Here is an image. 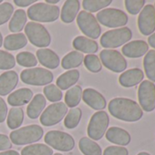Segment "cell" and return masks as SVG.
<instances>
[{"instance_id": "6da1fadb", "label": "cell", "mask_w": 155, "mask_h": 155, "mask_svg": "<svg viewBox=\"0 0 155 155\" xmlns=\"http://www.w3.org/2000/svg\"><path fill=\"white\" fill-rule=\"evenodd\" d=\"M109 111L116 119L135 122L141 119L143 112L140 106L134 101L127 98H115L109 103Z\"/></svg>"}, {"instance_id": "7a4b0ae2", "label": "cell", "mask_w": 155, "mask_h": 155, "mask_svg": "<svg viewBox=\"0 0 155 155\" xmlns=\"http://www.w3.org/2000/svg\"><path fill=\"white\" fill-rule=\"evenodd\" d=\"M44 134L43 129L36 124L17 129L10 133L9 139L16 145H27L38 141Z\"/></svg>"}, {"instance_id": "3957f363", "label": "cell", "mask_w": 155, "mask_h": 155, "mask_svg": "<svg viewBox=\"0 0 155 155\" xmlns=\"http://www.w3.org/2000/svg\"><path fill=\"white\" fill-rule=\"evenodd\" d=\"M59 8L46 3H37L28 9V16L33 21L49 23L56 21L59 17Z\"/></svg>"}, {"instance_id": "277c9868", "label": "cell", "mask_w": 155, "mask_h": 155, "mask_svg": "<svg viewBox=\"0 0 155 155\" xmlns=\"http://www.w3.org/2000/svg\"><path fill=\"white\" fill-rule=\"evenodd\" d=\"M131 38V30L127 27H123L105 32L101 38V44L105 48H116L127 44Z\"/></svg>"}, {"instance_id": "5b68a950", "label": "cell", "mask_w": 155, "mask_h": 155, "mask_svg": "<svg viewBox=\"0 0 155 155\" xmlns=\"http://www.w3.org/2000/svg\"><path fill=\"white\" fill-rule=\"evenodd\" d=\"M21 81L28 85L33 86H45L53 81L54 76L50 70L43 68H28L21 72Z\"/></svg>"}, {"instance_id": "8992f818", "label": "cell", "mask_w": 155, "mask_h": 155, "mask_svg": "<svg viewBox=\"0 0 155 155\" xmlns=\"http://www.w3.org/2000/svg\"><path fill=\"white\" fill-rule=\"evenodd\" d=\"M25 33L30 43L38 48H47L51 43V37L41 24L29 22L25 27Z\"/></svg>"}, {"instance_id": "52a82bcc", "label": "cell", "mask_w": 155, "mask_h": 155, "mask_svg": "<svg viewBox=\"0 0 155 155\" xmlns=\"http://www.w3.org/2000/svg\"><path fill=\"white\" fill-rule=\"evenodd\" d=\"M128 16L122 10L117 8H106L98 12L97 20L107 28L124 27L128 23Z\"/></svg>"}, {"instance_id": "ba28073f", "label": "cell", "mask_w": 155, "mask_h": 155, "mask_svg": "<svg viewBox=\"0 0 155 155\" xmlns=\"http://www.w3.org/2000/svg\"><path fill=\"white\" fill-rule=\"evenodd\" d=\"M45 142L55 150L61 151H70L75 147L73 137L64 131L50 130L45 135Z\"/></svg>"}, {"instance_id": "9c48e42d", "label": "cell", "mask_w": 155, "mask_h": 155, "mask_svg": "<svg viewBox=\"0 0 155 155\" xmlns=\"http://www.w3.org/2000/svg\"><path fill=\"white\" fill-rule=\"evenodd\" d=\"M77 24L83 34L92 39H97L101 34V28L96 18L89 12L81 11L77 17Z\"/></svg>"}, {"instance_id": "30bf717a", "label": "cell", "mask_w": 155, "mask_h": 155, "mask_svg": "<svg viewBox=\"0 0 155 155\" xmlns=\"http://www.w3.org/2000/svg\"><path fill=\"white\" fill-rule=\"evenodd\" d=\"M110 123V118L107 112L100 110L94 113L88 126V135L94 140H101L105 134Z\"/></svg>"}, {"instance_id": "8fae6325", "label": "cell", "mask_w": 155, "mask_h": 155, "mask_svg": "<svg viewBox=\"0 0 155 155\" xmlns=\"http://www.w3.org/2000/svg\"><path fill=\"white\" fill-rule=\"evenodd\" d=\"M68 107L64 102H56L45 109L40 115V123L44 126L50 127L60 122L67 115Z\"/></svg>"}, {"instance_id": "7c38bea8", "label": "cell", "mask_w": 155, "mask_h": 155, "mask_svg": "<svg viewBox=\"0 0 155 155\" xmlns=\"http://www.w3.org/2000/svg\"><path fill=\"white\" fill-rule=\"evenodd\" d=\"M101 62L108 69L120 73L126 69L127 61L120 52L115 49H103L100 53Z\"/></svg>"}, {"instance_id": "4fadbf2b", "label": "cell", "mask_w": 155, "mask_h": 155, "mask_svg": "<svg viewBox=\"0 0 155 155\" xmlns=\"http://www.w3.org/2000/svg\"><path fill=\"white\" fill-rule=\"evenodd\" d=\"M138 99L143 110L152 111L155 109V84L150 81H143L138 90Z\"/></svg>"}, {"instance_id": "5bb4252c", "label": "cell", "mask_w": 155, "mask_h": 155, "mask_svg": "<svg viewBox=\"0 0 155 155\" xmlns=\"http://www.w3.org/2000/svg\"><path fill=\"white\" fill-rule=\"evenodd\" d=\"M140 32L144 36L153 34L155 30V8L152 5H146L138 18Z\"/></svg>"}, {"instance_id": "9a60e30c", "label": "cell", "mask_w": 155, "mask_h": 155, "mask_svg": "<svg viewBox=\"0 0 155 155\" xmlns=\"http://www.w3.org/2000/svg\"><path fill=\"white\" fill-rule=\"evenodd\" d=\"M82 100L91 109L96 110H101L106 108L107 102L102 94L94 89H86L82 91Z\"/></svg>"}, {"instance_id": "2e32d148", "label": "cell", "mask_w": 155, "mask_h": 155, "mask_svg": "<svg viewBox=\"0 0 155 155\" xmlns=\"http://www.w3.org/2000/svg\"><path fill=\"white\" fill-rule=\"evenodd\" d=\"M149 50V46L144 40H134L128 42L122 47V54L128 58H136L145 55Z\"/></svg>"}, {"instance_id": "e0dca14e", "label": "cell", "mask_w": 155, "mask_h": 155, "mask_svg": "<svg viewBox=\"0 0 155 155\" xmlns=\"http://www.w3.org/2000/svg\"><path fill=\"white\" fill-rule=\"evenodd\" d=\"M18 83V75L16 71L8 70L0 75V96L8 95Z\"/></svg>"}, {"instance_id": "ac0fdd59", "label": "cell", "mask_w": 155, "mask_h": 155, "mask_svg": "<svg viewBox=\"0 0 155 155\" xmlns=\"http://www.w3.org/2000/svg\"><path fill=\"white\" fill-rule=\"evenodd\" d=\"M144 74L143 71L140 68H130L124 71L119 77V82L122 87L130 88L138 85L143 81Z\"/></svg>"}, {"instance_id": "d6986e66", "label": "cell", "mask_w": 155, "mask_h": 155, "mask_svg": "<svg viewBox=\"0 0 155 155\" xmlns=\"http://www.w3.org/2000/svg\"><path fill=\"white\" fill-rule=\"evenodd\" d=\"M37 57L39 63L49 69H55L59 66V57L49 48H40L37 51Z\"/></svg>"}, {"instance_id": "ffe728a7", "label": "cell", "mask_w": 155, "mask_h": 155, "mask_svg": "<svg viewBox=\"0 0 155 155\" xmlns=\"http://www.w3.org/2000/svg\"><path fill=\"white\" fill-rule=\"evenodd\" d=\"M32 99L33 91L30 89L22 88L15 92H12L8 98V102L13 107H19L29 103Z\"/></svg>"}, {"instance_id": "44dd1931", "label": "cell", "mask_w": 155, "mask_h": 155, "mask_svg": "<svg viewBox=\"0 0 155 155\" xmlns=\"http://www.w3.org/2000/svg\"><path fill=\"white\" fill-rule=\"evenodd\" d=\"M106 139L111 143L126 146L130 142V133L119 127H111L106 132Z\"/></svg>"}, {"instance_id": "7402d4cb", "label": "cell", "mask_w": 155, "mask_h": 155, "mask_svg": "<svg viewBox=\"0 0 155 155\" xmlns=\"http://www.w3.org/2000/svg\"><path fill=\"white\" fill-rule=\"evenodd\" d=\"M81 3L78 0H68L62 7L60 11V18L64 23H71L80 12Z\"/></svg>"}, {"instance_id": "603a6c76", "label": "cell", "mask_w": 155, "mask_h": 155, "mask_svg": "<svg viewBox=\"0 0 155 155\" xmlns=\"http://www.w3.org/2000/svg\"><path fill=\"white\" fill-rule=\"evenodd\" d=\"M72 45L74 48H76L79 52L81 51V53H87L88 55L96 53L99 49V45L95 40L82 36L75 38L72 42Z\"/></svg>"}, {"instance_id": "cb8c5ba5", "label": "cell", "mask_w": 155, "mask_h": 155, "mask_svg": "<svg viewBox=\"0 0 155 155\" xmlns=\"http://www.w3.org/2000/svg\"><path fill=\"white\" fill-rule=\"evenodd\" d=\"M80 79V71L77 69L73 70H68L62 75H60L58 80H57V84L56 86L61 91H66L75 85L78 81Z\"/></svg>"}, {"instance_id": "d4e9b609", "label": "cell", "mask_w": 155, "mask_h": 155, "mask_svg": "<svg viewBox=\"0 0 155 155\" xmlns=\"http://www.w3.org/2000/svg\"><path fill=\"white\" fill-rule=\"evenodd\" d=\"M47 104L46 99L42 94H37L29 102L28 108H27V114L28 116L32 119L35 120L38 117H39L41 115L42 110L45 109Z\"/></svg>"}, {"instance_id": "484cf974", "label": "cell", "mask_w": 155, "mask_h": 155, "mask_svg": "<svg viewBox=\"0 0 155 155\" xmlns=\"http://www.w3.org/2000/svg\"><path fill=\"white\" fill-rule=\"evenodd\" d=\"M28 44V38L25 34H11L6 37L4 47L8 50H18L23 48Z\"/></svg>"}, {"instance_id": "4316f807", "label": "cell", "mask_w": 155, "mask_h": 155, "mask_svg": "<svg viewBox=\"0 0 155 155\" xmlns=\"http://www.w3.org/2000/svg\"><path fill=\"white\" fill-rule=\"evenodd\" d=\"M79 147L84 155H102L101 146L90 138H81L79 142Z\"/></svg>"}, {"instance_id": "83f0119b", "label": "cell", "mask_w": 155, "mask_h": 155, "mask_svg": "<svg viewBox=\"0 0 155 155\" xmlns=\"http://www.w3.org/2000/svg\"><path fill=\"white\" fill-rule=\"evenodd\" d=\"M27 13L23 9H18L16 12H14L12 18L9 22V30L13 33L20 32L27 23Z\"/></svg>"}, {"instance_id": "f1b7e54d", "label": "cell", "mask_w": 155, "mask_h": 155, "mask_svg": "<svg viewBox=\"0 0 155 155\" xmlns=\"http://www.w3.org/2000/svg\"><path fill=\"white\" fill-rule=\"evenodd\" d=\"M83 59L84 56L82 53L79 51H71L63 58L61 61V66L64 69L74 68L77 67H80L83 62Z\"/></svg>"}, {"instance_id": "f546056e", "label": "cell", "mask_w": 155, "mask_h": 155, "mask_svg": "<svg viewBox=\"0 0 155 155\" xmlns=\"http://www.w3.org/2000/svg\"><path fill=\"white\" fill-rule=\"evenodd\" d=\"M24 120V111L19 107H13L10 109L8 116V126L9 129H18Z\"/></svg>"}, {"instance_id": "4dcf8cb0", "label": "cell", "mask_w": 155, "mask_h": 155, "mask_svg": "<svg viewBox=\"0 0 155 155\" xmlns=\"http://www.w3.org/2000/svg\"><path fill=\"white\" fill-rule=\"evenodd\" d=\"M82 89L81 86H74L71 89H69L65 95V104L67 107L75 108L79 105V103L81 101L82 97Z\"/></svg>"}, {"instance_id": "1f68e13d", "label": "cell", "mask_w": 155, "mask_h": 155, "mask_svg": "<svg viewBox=\"0 0 155 155\" xmlns=\"http://www.w3.org/2000/svg\"><path fill=\"white\" fill-rule=\"evenodd\" d=\"M53 150L46 144H30L21 150V155H52Z\"/></svg>"}, {"instance_id": "d6a6232c", "label": "cell", "mask_w": 155, "mask_h": 155, "mask_svg": "<svg viewBox=\"0 0 155 155\" xmlns=\"http://www.w3.org/2000/svg\"><path fill=\"white\" fill-rule=\"evenodd\" d=\"M143 67L147 78L151 82H155V50L147 52L143 59Z\"/></svg>"}, {"instance_id": "836d02e7", "label": "cell", "mask_w": 155, "mask_h": 155, "mask_svg": "<svg viewBox=\"0 0 155 155\" xmlns=\"http://www.w3.org/2000/svg\"><path fill=\"white\" fill-rule=\"evenodd\" d=\"M82 117V111L80 108L71 109L64 120V125L67 129H74L79 125Z\"/></svg>"}, {"instance_id": "e575fe53", "label": "cell", "mask_w": 155, "mask_h": 155, "mask_svg": "<svg viewBox=\"0 0 155 155\" xmlns=\"http://www.w3.org/2000/svg\"><path fill=\"white\" fill-rule=\"evenodd\" d=\"M111 0H84V1H82V7L86 10V12L91 13L107 8L109 5L111 4Z\"/></svg>"}, {"instance_id": "d590c367", "label": "cell", "mask_w": 155, "mask_h": 155, "mask_svg": "<svg viewBox=\"0 0 155 155\" xmlns=\"http://www.w3.org/2000/svg\"><path fill=\"white\" fill-rule=\"evenodd\" d=\"M16 59H17V62L20 66L26 67V68H32L38 64L36 56H34L31 52H28V51H23V52L18 53L17 55Z\"/></svg>"}, {"instance_id": "8d00e7d4", "label": "cell", "mask_w": 155, "mask_h": 155, "mask_svg": "<svg viewBox=\"0 0 155 155\" xmlns=\"http://www.w3.org/2000/svg\"><path fill=\"white\" fill-rule=\"evenodd\" d=\"M43 92L47 100H48L50 102H59L63 97L62 91L56 85H53V84L47 85L44 88Z\"/></svg>"}, {"instance_id": "74e56055", "label": "cell", "mask_w": 155, "mask_h": 155, "mask_svg": "<svg viewBox=\"0 0 155 155\" xmlns=\"http://www.w3.org/2000/svg\"><path fill=\"white\" fill-rule=\"evenodd\" d=\"M83 61H84V65L86 68L90 70L91 72L97 73V72H100L102 68V64L99 57L96 55H93V54L87 55L85 56Z\"/></svg>"}, {"instance_id": "f35d334b", "label": "cell", "mask_w": 155, "mask_h": 155, "mask_svg": "<svg viewBox=\"0 0 155 155\" xmlns=\"http://www.w3.org/2000/svg\"><path fill=\"white\" fill-rule=\"evenodd\" d=\"M16 59L15 57L8 51L0 50V69L8 70L15 67Z\"/></svg>"}, {"instance_id": "ab89813d", "label": "cell", "mask_w": 155, "mask_h": 155, "mask_svg": "<svg viewBox=\"0 0 155 155\" xmlns=\"http://www.w3.org/2000/svg\"><path fill=\"white\" fill-rule=\"evenodd\" d=\"M14 14V7L9 2L0 4V26L7 23Z\"/></svg>"}, {"instance_id": "60d3db41", "label": "cell", "mask_w": 155, "mask_h": 155, "mask_svg": "<svg viewBox=\"0 0 155 155\" xmlns=\"http://www.w3.org/2000/svg\"><path fill=\"white\" fill-rule=\"evenodd\" d=\"M145 4L144 0H126L125 8L131 15H137L141 11Z\"/></svg>"}, {"instance_id": "b9f144b4", "label": "cell", "mask_w": 155, "mask_h": 155, "mask_svg": "<svg viewBox=\"0 0 155 155\" xmlns=\"http://www.w3.org/2000/svg\"><path fill=\"white\" fill-rule=\"evenodd\" d=\"M103 155H129V151L121 146H109L104 150Z\"/></svg>"}, {"instance_id": "7bdbcfd3", "label": "cell", "mask_w": 155, "mask_h": 155, "mask_svg": "<svg viewBox=\"0 0 155 155\" xmlns=\"http://www.w3.org/2000/svg\"><path fill=\"white\" fill-rule=\"evenodd\" d=\"M12 148V142L8 136L0 134V150H7Z\"/></svg>"}, {"instance_id": "ee69618b", "label": "cell", "mask_w": 155, "mask_h": 155, "mask_svg": "<svg viewBox=\"0 0 155 155\" xmlns=\"http://www.w3.org/2000/svg\"><path fill=\"white\" fill-rule=\"evenodd\" d=\"M8 116V106L6 101L0 97V123L5 121Z\"/></svg>"}, {"instance_id": "f6af8a7d", "label": "cell", "mask_w": 155, "mask_h": 155, "mask_svg": "<svg viewBox=\"0 0 155 155\" xmlns=\"http://www.w3.org/2000/svg\"><path fill=\"white\" fill-rule=\"evenodd\" d=\"M36 2V0H15L14 3L18 6V7H22V8H25V7H28L29 5H32Z\"/></svg>"}, {"instance_id": "bcb514c9", "label": "cell", "mask_w": 155, "mask_h": 155, "mask_svg": "<svg viewBox=\"0 0 155 155\" xmlns=\"http://www.w3.org/2000/svg\"><path fill=\"white\" fill-rule=\"evenodd\" d=\"M148 41H149L150 46L152 48H155V33L151 34V35L149 37Z\"/></svg>"}, {"instance_id": "7dc6e473", "label": "cell", "mask_w": 155, "mask_h": 155, "mask_svg": "<svg viewBox=\"0 0 155 155\" xmlns=\"http://www.w3.org/2000/svg\"><path fill=\"white\" fill-rule=\"evenodd\" d=\"M0 155H20L16 150H6L3 152H0Z\"/></svg>"}, {"instance_id": "c3c4849f", "label": "cell", "mask_w": 155, "mask_h": 155, "mask_svg": "<svg viewBox=\"0 0 155 155\" xmlns=\"http://www.w3.org/2000/svg\"><path fill=\"white\" fill-rule=\"evenodd\" d=\"M58 2H59V0H46L45 1L46 4L52 5V6H55V4H58Z\"/></svg>"}, {"instance_id": "681fc988", "label": "cell", "mask_w": 155, "mask_h": 155, "mask_svg": "<svg viewBox=\"0 0 155 155\" xmlns=\"http://www.w3.org/2000/svg\"><path fill=\"white\" fill-rule=\"evenodd\" d=\"M3 37H2V34H1V32H0V48L2 47V45H3Z\"/></svg>"}, {"instance_id": "f907efd6", "label": "cell", "mask_w": 155, "mask_h": 155, "mask_svg": "<svg viewBox=\"0 0 155 155\" xmlns=\"http://www.w3.org/2000/svg\"><path fill=\"white\" fill-rule=\"evenodd\" d=\"M138 155H150L148 152H144V151H142V152H140V153H138Z\"/></svg>"}, {"instance_id": "816d5d0a", "label": "cell", "mask_w": 155, "mask_h": 155, "mask_svg": "<svg viewBox=\"0 0 155 155\" xmlns=\"http://www.w3.org/2000/svg\"><path fill=\"white\" fill-rule=\"evenodd\" d=\"M54 155H63V154H61V153H55Z\"/></svg>"}, {"instance_id": "f5cc1de1", "label": "cell", "mask_w": 155, "mask_h": 155, "mask_svg": "<svg viewBox=\"0 0 155 155\" xmlns=\"http://www.w3.org/2000/svg\"><path fill=\"white\" fill-rule=\"evenodd\" d=\"M0 4H2V0H0Z\"/></svg>"}, {"instance_id": "db71d44e", "label": "cell", "mask_w": 155, "mask_h": 155, "mask_svg": "<svg viewBox=\"0 0 155 155\" xmlns=\"http://www.w3.org/2000/svg\"><path fill=\"white\" fill-rule=\"evenodd\" d=\"M153 7H154V8H155V4H154V6H153Z\"/></svg>"}]
</instances>
